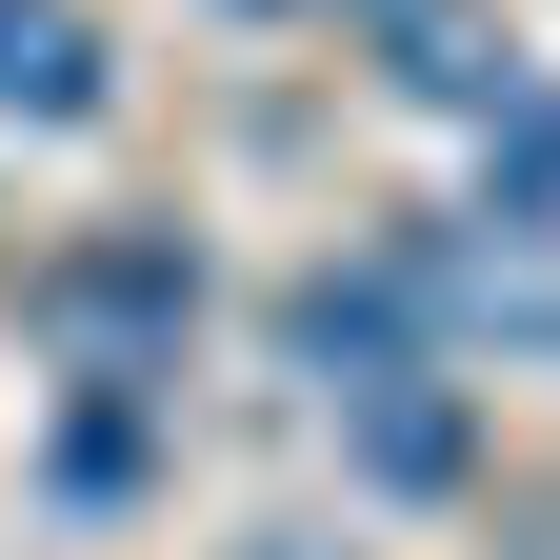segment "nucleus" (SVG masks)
Returning a JSON list of instances; mask_svg holds the SVG:
<instances>
[{
    "instance_id": "f257e3e1",
    "label": "nucleus",
    "mask_w": 560,
    "mask_h": 560,
    "mask_svg": "<svg viewBox=\"0 0 560 560\" xmlns=\"http://www.w3.org/2000/svg\"><path fill=\"white\" fill-rule=\"evenodd\" d=\"M180 320H200V260H180V241H81V260H40V340H60L101 400L161 381V361H180Z\"/></svg>"
},
{
    "instance_id": "f03ea898",
    "label": "nucleus",
    "mask_w": 560,
    "mask_h": 560,
    "mask_svg": "<svg viewBox=\"0 0 560 560\" xmlns=\"http://www.w3.org/2000/svg\"><path fill=\"white\" fill-rule=\"evenodd\" d=\"M340 441H361L381 501H460V480H480V400H460V361H420V381H361V400H340Z\"/></svg>"
},
{
    "instance_id": "7ed1b4c3",
    "label": "nucleus",
    "mask_w": 560,
    "mask_h": 560,
    "mask_svg": "<svg viewBox=\"0 0 560 560\" xmlns=\"http://www.w3.org/2000/svg\"><path fill=\"white\" fill-rule=\"evenodd\" d=\"M381 81L441 101V120H501L521 101V21H480V0H381Z\"/></svg>"
},
{
    "instance_id": "20e7f679",
    "label": "nucleus",
    "mask_w": 560,
    "mask_h": 560,
    "mask_svg": "<svg viewBox=\"0 0 560 560\" xmlns=\"http://www.w3.org/2000/svg\"><path fill=\"white\" fill-rule=\"evenodd\" d=\"M101 101H120V60H101V21H81V0H0V120L81 140Z\"/></svg>"
},
{
    "instance_id": "39448f33",
    "label": "nucleus",
    "mask_w": 560,
    "mask_h": 560,
    "mask_svg": "<svg viewBox=\"0 0 560 560\" xmlns=\"http://www.w3.org/2000/svg\"><path fill=\"white\" fill-rule=\"evenodd\" d=\"M221 560H361V540H340V521H241Z\"/></svg>"
}]
</instances>
